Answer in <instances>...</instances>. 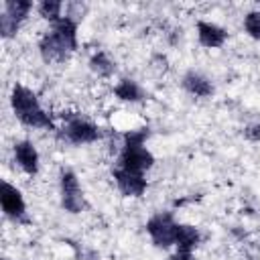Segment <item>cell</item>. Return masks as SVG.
Returning <instances> with one entry per match:
<instances>
[{
    "label": "cell",
    "mask_w": 260,
    "mask_h": 260,
    "mask_svg": "<svg viewBox=\"0 0 260 260\" xmlns=\"http://www.w3.org/2000/svg\"><path fill=\"white\" fill-rule=\"evenodd\" d=\"M30 8H32V4L28 0H6L4 2V12L10 18H14L16 22H22L26 18V14L30 12Z\"/></svg>",
    "instance_id": "obj_14"
},
{
    "label": "cell",
    "mask_w": 260,
    "mask_h": 260,
    "mask_svg": "<svg viewBox=\"0 0 260 260\" xmlns=\"http://www.w3.org/2000/svg\"><path fill=\"white\" fill-rule=\"evenodd\" d=\"M89 67H91V71H95V73L102 75V77H110V75L116 71V65L108 59L106 53H95V55L89 59Z\"/></svg>",
    "instance_id": "obj_15"
},
{
    "label": "cell",
    "mask_w": 260,
    "mask_h": 260,
    "mask_svg": "<svg viewBox=\"0 0 260 260\" xmlns=\"http://www.w3.org/2000/svg\"><path fill=\"white\" fill-rule=\"evenodd\" d=\"M18 26H20V22H16L14 18H10L6 12H2V14H0V35H2L4 39L14 37V35H16V30H18Z\"/></svg>",
    "instance_id": "obj_18"
},
{
    "label": "cell",
    "mask_w": 260,
    "mask_h": 260,
    "mask_svg": "<svg viewBox=\"0 0 260 260\" xmlns=\"http://www.w3.org/2000/svg\"><path fill=\"white\" fill-rule=\"evenodd\" d=\"M14 156H16L18 167L26 175H35L39 171V152H37V148H35L32 142H28V140L16 142L14 144Z\"/></svg>",
    "instance_id": "obj_9"
},
{
    "label": "cell",
    "mask_w": 260,
    "mask_h": 260,
    "mask_svg": "<svg viewBox=\"0 0 260 260\" xmlns=\"http://www.w3.org/2000/svg\"><path fill=\"white\" fill-rule=\"evenodd\" d=\"M148 138V128H140V130H130L124 134V148L120 152V167L124 171L136 173V175H144V171H148L154 162V156L144 148V140Z\"/></svg>",
    "instance_id": "obj_2"
},
{
    "label": "cell",
    "mask_w": 260,
    "mask_h": 260,
    "mask_svg": "<svg viewBox=\"0 0 260 260\" xmlns=\"http://www.w3.org/2000/svg\"><path fill=\"white\" fill-rule=\"evenodd\" d=\"M244 134H246L248 140H260V124H252V126H248V128L244 130Z\"/></svg>",
    "instance_id": "obj_19"
},
{
    "label": "cell",
    "mask_w": 260,
    "mask_h": 260,
    "mask_svg": "<svg viewBox=\"0 0 260 260\" xmlns=\"http://www.w3.org/2000/svg\"><path fill=\"white\" fill-rule=\"evenodd\" d=\"M146 232L150 234L152 242H154L158 248H169L171 244H175L177 221L173 219V213L160 211V213L152 215V217L146 221Z\"/></svg>",
    "instance_id": "obj_4"
},
{
    "label": "cell",
    "mask_w": 260,
    "mask_h": 260,
    "mask_svg": "<svg viewBox=\"0 0 260 260\" xmlns=\"http://www.w3.org/2000/svg\"><path fill=\"white\" fill-rule=\"evenodd\" d=\"M169 260H193V258H191V254H187V252H177V254H173Z\"/></svg>",
    "instance_id": "obj_20"
},
{
    "label": "cell",
    "mask_w": 260,
    "mask_h": 260,
    "mask_svg": "<svg viewBox=\"0 0 260 260\" xmlns=\"http://www.w3.org/2000/svg\"><path fill=\"white\" fill-rule=\"evenodd\" d=\"M197 37H199V43L203 47H209V49H215V47H221L228 39V32L225 28L213 24V22H197Z\"/></svg>",
    "instance_id": "obj_10"
},
{
    "label": "cell",
    "mask_w": 260,
    "mask_h": 260,
    "mask_svg": "<svg viewBox=\"0 0 260 260\" xmlns=\"http://www.w3.org/2000/svg\"><path fill=\"white\" fill-rule=\"evenodd\" d=\"M65 136L73 144H87V142H95L100 138V128L79 116H69L67 126H65Z\"/></svg>",
    "instance_id": "obj_6"
},
{
    "label": "cell",
    "mask_w": 260,
    "mask_h": 260,
    "mask_svg": "<svg viewBox=\"0 0 260 260\" xmlns=\"http://www.w3.org/2000/svg\"><path fill=\"white\" fill-rule=\"evenodd\" d=\"M114 93H116L120 100H124V102H140V100H142V89H140L138 83L132 81V79H122V81L116 85Z\"/></svg>",
    "instance_id": "obj_13"
},
{
    "label": "cell",
    "mask_w": 260,
    "mask_h": 260,
    "mask_svg": "<svg viewBox=\"0 0 260 260\" xmlns=\"http://www.w3.org/2000/svg\"><path fill=\"white\" fill-rule=\"evenodd\" d=\"M61 203L69 213H79L85 207L83 191L73 171H61Z\"/></svg>",
    "instance_id": "obj_5"
},
{
    "label": "cell",
    "mask_w": 260,
    "mask_h": 260,
    "mask_svg": "<svg viewBox=\"0 0 260 260\" xmlns=\"http://www.w3.org/2000/svg\"><path fill=\"white\" fill-rule=\"evenodd\" d=\"M43 59L49 61H65L77 49V22L69 16H61L59 20L51 22V30L39 43Z\"/></svg>",
    "instance_id": "obj_1"
},
{
    "label": "cell",
    "mask_w": 260,
    "mask_h": 260,
    "mask_svg": "<svg viewBox=\"0 0 260 260\" xmlns=\"http://www.w3.org/2000/svg\"><path fill=\"white\" fill-rule=\"evenodd\" d=\"M175 244H177V252H187L191 254V250L199 244V232L193 225L187 223H177V236H175Z\"/></svg>",
    "instance_id": "obj_12"
},
{
    "label": "cell",
    "mask_w": 260,
    "mask_h": 260,
    "mask_svg": "<svg viewBox=\"0 0 260 260\" xmlns=\"http://www.w3.org/2000/svg\"><path fill=\"white\" fill-rule=\"evenodd\" d=\"M244 26H246V32L260 41V10H254V12H248L246 18H244Z\"/></svg>",
    "instance_id": "obj_17"
},
{
    "label": "cell",
    "mask_w": 260,
    "mask_h": 260,
    "mask_svg": "<svg viewBox=\"0 0 260 260\" xmlns=\"http://www.w3.org/2000/svg\"><path fill=\"white\" fill-rule=\"evenodd\" d=\"M61 8H63L61 2H57V0H45V2L39 4V14L43 18H47L49 22H55V20L61 18Z\"/></svg>",
    "instance_id": "obj_16"
},
{
    "label": "cell",
    "mask_w": 260,
    "mask_h": 260,
    "mask_svg": "<svg viewBox=\"0 0 260 260\" xmlns=\"http://www.w3.org/2000/svg\"><path fill=\"white\" fill-rule=\"evenodd\" d=\"M10 102H12V110H14L16 118H18L24 126H32V128H53V122H51L49 114L39 106L37 95H35L28 87L16 83L14 89H12Z\"/></svg>",
    "instance_id": "obj_3"
},
{
    "label": "cell",
    "mask_w": 260,
    "mask_h": 260,
    "mask_svg": "<svg viewBox=\"0 0 260 260\" xmlns=\"http://www.w3.org/2000/svg\"><path fill=\"white\" fill-rule=\"evenodd\" d=\"M114 181L118 185V189L128 195V197H140L146 191V179L144 175H136L124 169H116L114 171Z\"/></svg>",
    "instance_id": "obj_8"
},
{
    "label": "cell",
    "mask_w": 260,
    "mask_h": 260,
    "mask_svg": "<svg viewBox=\"0 0 260 260\" xmlns=\"http://www.w3.org/2000/svg\"><path fill=\"white\" fill-rule=\"evenodd\" d=\"M0 201H2V211L12 217V219H24V199L20 195V191L16 187H12L10 183L2 181V193H0Z\"/></svg>",
    "instance_id": "obj_7"
},
{
    "label": "cell",
    "mask_w": 260,
    "mask_h": 260,
    "mask_svg": "<svg viewBox=\"0 0 260 260\" xmlns=\"http://www.w3.org/2000/svg\"><path fill=\"white\" fill-rule=\"evenodd\" d=\"M183 87H185L189 93L197 95V98H207V95L213 93L211 81H209L207 77H203L201 73H197V71L185 73V77H183Z\"/></svg>",
    "instance_id": "obj_11"
}]
</instances>
